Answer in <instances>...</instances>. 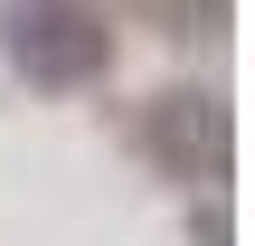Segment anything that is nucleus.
Instances as JSON below:
<instances>
[{
  "mask_svg": "<svg viewBox=\"0 0 255 246\" xmlns=\"http://www.w3.org/2000/svg\"><path fill=\"white\" fill-rule=\"evenodd\" d=\"M142 152H151L170 180H189V190L227 180V152H237L227 104H218V95H161V104L142 114Z\"/></svg>",
  "mask_w": 255,
  "mask_h": 246,
  "instance_id": "nucleus-2",
  "label": "nucleus"
},
{
  "mask_svg": "<svg viewBox=\"0 0 255 246\" xmlns=\"http://www.w3.org/2000/svg\"><path fill=\"white\" fill-rule=\"evenodd\" d=\"M0 66L38 95H85L114 76V19L95 0H0Z\"/></svg>",
  "mask_w": 255,
  "mask_h": 246,
  "instance_id": "nucleus-1",
  "label": "nucleus"
}]
</instances>
